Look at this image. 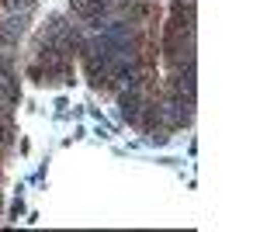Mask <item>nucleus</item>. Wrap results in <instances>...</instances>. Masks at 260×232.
I'll list each match as a JSON object with an SVG mask.
<instances>
[{
  "label": "nucleus",
  "instance_id": "1",
  "mask_svg": "<svg viewBox=\"0 0 260 232\" xmlns=\"http://www.w3.org/2000/svg\"><path fill=\"white\" fill-rule=\"evenodd\" d=\"M73 11H77V18L90 21V24H101L104 11H108V0H73Z\"/></svg>",
  "mask_w": 260,
  "mask_h": 232
}]
</instances>
